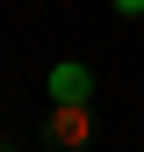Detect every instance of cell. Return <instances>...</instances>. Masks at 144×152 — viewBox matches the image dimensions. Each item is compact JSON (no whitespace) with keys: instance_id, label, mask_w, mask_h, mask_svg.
<instances>
[{"instance_id":"1","label":"cell","mask_w":144,"mask_h":152,"mask_svg":"<svg viewBox=\"0 0 144 152\" xmlns=\"http://www.w3.org/2000/svg\"><path fill=\"white\" fill-rule=\"evenodd\" d=\"M43 145L50 152H86V145H94V109H86V102H50Z\"/></svg>"},{"instance_id":"2","label":"cell","mask_w":144,"mask_h":152,"mask_svg":"<svg viewBox=\"0 0 144 152\" xmlns=\"http://www.w3.org/2000/svg\"><path fill=\"white\" fill-rule=\"evenodd\" d=\"M86 94H94V72H86L79 58L50 65V102H86Z\"/></svg>"},{"instance_id":"3","label":"cell","mask_w":144,"mask_h":152,"mask_svg":"<svg viewBox=\"0 0 144 152\" xmlns=\"http://www.w3.org/2000/svg\"><path fill=\"white\" fill-rule=\"evenodd\" d=\"M115 15H144V0H115Z\"/></svg>"},{"instance_id":"4","label":"cell","mask_w":144,"mask_h":152,"mask_svg":"<svg viewBox=\"0 0 144 152\" xmlns=\"http://www.w3.org/2000/svg\"><path fill=\"white\" fill-rule=\"evenodd\" d=\"M0 152H14V145H7V138H0Z\"/></svg>"}]
</instances>
